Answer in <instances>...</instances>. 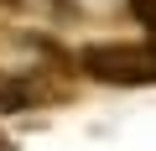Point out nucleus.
Wrapping results in <instances>:
<instances>
[{
    "label": "nucleus",
    "mask_w": 156,
    "mask_h": 151,
    "mask_svg": "<svg viewBox=\"0 0 156 151\" xmlns=\"http://www.w3.org/2000/svg\"><path fill=\"white\" fill-rule=\"evenodd\" d=\"M78 73L109 89H151L156 84V37L151 42H89L78 47Z\"/></svg>",
    "instance_id": "obj_1"
},
{
    "label": "nucleus",
    "mask_w": 156,
    "mask_h": 151,
    "mask_svg": "<svg viewBox=\"0 0 156 151\" xmlns=\"http://www.w3.org/2000/svg\"><path fill=\"white\" fill-rule=\"evenodd\" d=\"M42 99V89L31 84V78H21V73H11V68H0V115H21V110H31Z\"/></svg>",
    "instance_id": "obj_2"
},
{
    "label": "nucleus",
    "mask_w": 156,
    "mask_h": 151,
    "mask_svg": "<svg viewBox=\"0 0 156 151\" xmlns=\"http://www.w3.org/2000/svg\"><path fill=\"white\" fill-rule=\"evenodd\" d=\"M130 16H135V21L156 37V0H130Z\"/></svg>",
    "instance_id": "obj_3"
},
{
    "label": "nucleus",
    "mask_w": 156,
    "mask_h": 151,
    "mask_svg": "<svg viewBox=\"0 0 156 151\" xmlns=\"http://www.w3.org/2000/svg\"><path fill=\"white\" fill-rule=\"evenodd\" d=\"M0 5H11V11H16V5H26V0H0Z\"/></svg>",
    "instance_id": "obj_4"
}]
</instances>
